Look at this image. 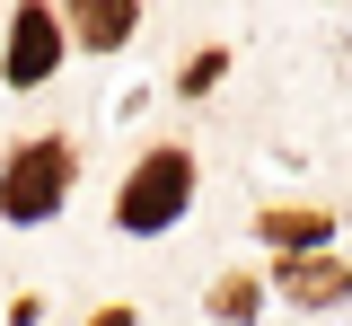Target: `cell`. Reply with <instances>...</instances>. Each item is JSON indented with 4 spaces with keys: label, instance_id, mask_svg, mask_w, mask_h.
Listing matches in <instances>:
<instances>
[{
    "label": "cell",
    "instance_id": "obj_1",
    "mask_svg": "<svg viewBox=\"0 0 352 326\" xmlns=\"http://www.w3.org/2000/svg\"><path fill=\"white\" fill-rule=\"evenodd\" d=\"M185 203H194V159H185V150H150V159L132 168V186L115 194V221H124L132 238H159V230H176Z\"/></svg>",
    "mask_w": 352,
    "mask_h": 326
},
{
    "label": "cell",
    "instance_id": "obj_2",
    "mask_svg": "<svg viewBox=\"0 0 352 326\" xmlns=\"http://www.w3.org/2000/svg\"><path fill=\"white\" fill-rule=\"evenodd\" d=\"M71 194V141H27L9 168H0V221H53Z\"/></svg>",
    "mask_w": 352,
    "mask_h": 326
},
{
    "label": "cell",
    "instance_id": "obj_3",
    "mask_svg": "<svg viewBox=\"0 0 352 326\" xmlns=\"http://www.w3.org/2000/svg\"><path fill=\"white\" fill-rule=\"evenodd\" d=\"M53 62H62V18H53L44 0H27V9L9 18V89L53 80Z\"/></svg>",
    "mask_w": 352,
    "mask_h": 326
},
{
    "label": "cell",
    "instance_id": "obj_4",
    "mask_svg": "<svg viewBox=\"0 0 352 326\" xmlns=\"http://www.w3.org/2000/svg\"><path fill=\"white\" fill-rule=\"evenodd\" d=\"M282 291H291L300 309H335L352 291V265L344 256H282Z\"/></svg>",
    "mask_w": 352,
    "mask_h": 326
},
{
    "label": "cell",
    "instance_id": "obj_5",
    "mask_svg": "<svg viewBox=\"0 0 352 326\" xmlns=\"http://www.w3.org/2000/svg\"><path fill=\"white\" fill-rule=\"evenodd\" d=\"M264 247H282V256H317L326 238H335V212H300V203H282V212H264L256 221Z\"/></svg>",
    "mask_w": 352,
    "mask_h": 326
},
{
    "label": "cell",
    "instance_id": "obj_6",
    "mask_svg": "<svg viewBox=\"0 0 352 326\" xmlns=\"http://www.w3.org/2000/svg\"><path fill=\"white\" fill-rule=\"evenodd\" d=\"M132 27H141V9H132V0H88V9H80V45H97V53H115Z\"/></svg>",
    "mask_w": 352,
    "mask_h": 326
},
{
    "label": "cell",
    "instance_id": "obj_7",
    "mask_svg": "<svg viewBox=\"0 0 352 326\" xmlns=\"http://www.w3.org/2000/svg\"><path fill=\"white\" fill-rule=\"evenodd\" d=\"M256 309H264L256 274H220V282H212V318H220V326H247Z\"/></svg>",
    "mask_w": 352,
    "mask_h": 326
},
{
    "label": "cell",
    "instance_id": "obj_8",
    "mask_svg": "<svg viewBox=\"0 0 352 326\" xmlns=\"http://www.w3.org/2000/svg\"><path fill=\"white\" fill-rule=\"evenodd\" d=\"M220 71H229V53H194V71H185V89L203 97V89H212V80H220Z\"/></svg>",
    "mask_w": 352,
    "mask_h": 326
},
{
    "label": "cell",
    "instance_id": "obj_9",
    "mask_svg": "<svg viewBox=\"0 0 352 326\" xmlns=\"http://www.w3.org/2000/svg\"><path fill=\"white\" fill-rule=\"evenodd\" d=\"M88 326H132V309H97V318H88Z\"/></svg>",
    "mask_w": 352,
    "mask_h": 326
}]
</instances>
